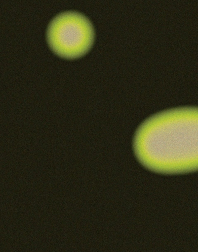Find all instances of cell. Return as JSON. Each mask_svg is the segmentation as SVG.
<instances>
[{"label": "cell", "instance_id": "6da1fadb", "mask_svg": "<svg viewBox=\"0 0 198 252\" xmlns=\"http://www.w3.org/2000/svg\"><path fill=\"white\" fill-rule=\"evenodd\" d=\"M198 116L197 108L182 107L147 118L134 136V147L139 158L150 169L163 173L193 169L190 162L197 158Z\"/></svg>", "mask_w": 198, "mask_h": 252}, {"label": "cell", "instance_id": "7a4b0ae2", "mask_svg": "<svg viewBox=\"0 0 198 252\" xmlns=\"http://www.w3.org/2000/svg\"><path fill=\"white\" fill-rule=\"evenodd\" d=\"M47 39L56 55L67 59H75L90 49L94 31L90 21L82 14L65 12L56 16L49 25Z\"/></svg>", "mask_w": 198, "mask_h": 252}]
</instances>
